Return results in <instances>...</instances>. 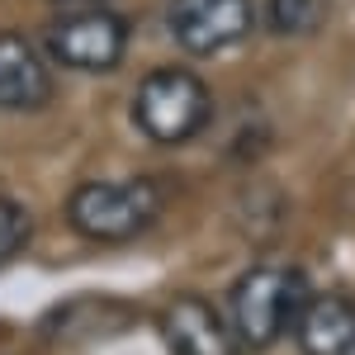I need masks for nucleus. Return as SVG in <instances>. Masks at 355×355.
Masks as SVG:
<instances>
[{
    "label": "nucleus",
    "mask_w": 355,
    "mask_h": 355,
    "mask_svg": "<svg viewBox=\"0 0 355 355\" xmlns=\"http://www.w3.org/2000/svg\"><path fill=\"white\" fill-rule=\"evenodd\" d=\"M327 15L331 0H266L270 33H279V38H313L327 24Z\"/></svg>",
    "instance_id": "obj_9"
},
{
    "label": "nucleus",
    "mask_w": 355,
    "mask_h": 355,
    "mask_svg": "<svg viewBox=\"0 0 355 355\" xmlns=\"http://www.w3.org/2000/svg\"><path fill=\"white\" fill-rule=\"evenodd\" d=\"M166 28L194 57L227 53V48L251 38L256 5L251 0H171L166 5Z\"/></svg>",
    "instance_id": "obj_5"
},
{
    "label": "nucleus",
    "mask_w": 355,
    "mask_h": 355,
    "mask_svg": "<svg viewBox=\"0 0 355 355\" xmlns=\"http://www.w3.org/2000/svg\"><path fill=\"white\" fill-rule=\"evenodd\" d=\"M162 331L175 355H242V341H237L232 322L199 294H180V299L166 303Z\"/></svg>",
    "instance_id": "obj_6"
},
{
    "label": "nucleus",
    "mask_w": 355,
    "mask_h": 355,
    "mask_svg": "<svg viewBox=\"0 0 355 355\" xmlns=\"http://www.w3.org/2000/svg\"><path fill=\"white\" fill-rule=\"evenodd\" d=\"M53 100V67L24 33H0V110L5 114H33Z\"/></svg>",
    "instance_id": "obj_7"
},
{
    "label": "nucleus",
    "mask_w": 355,
    "mask_h": 355,
    "mask_svg": "<svg viewBox=\"0 0 355 355\" xmlns=\"http://www.w3.org/2000/svg\"><path fill=\"white\" fill-rule=\"evenodd\" d=\"M166 194L157 180H85L67 199V223L85 242H133L162 218Z\"/></svg>",
    "instance_id": "obj_2"
},
{
    "label": "nucleus",
    "mask_w": 355,
    "mask_h": 355,
    "mask_svg": "<svg viewBox=\"0 0 355 355\" xmlns=\"http://www.w3.org/2000/svg\"><path fill=\"white\" fill-rule=\"evenodd\" d=\"M28 237H33V218L19 199L0 194V266H10L15 256H24Z\"/></svg>",
    "instance_id": "obj_10"
},
{
    "label": "nucleus",
    "mask_w": 355,
    "mask_h": 355,
    "mask_svg": "<svg viewBox=\"0 0 355 355\" xmlns=\"http://www.w3.org/2000/svg\"><path fill=\"white\" fill-rule=\"evenodd\" d=\"M57 5H71L76 10V5H100V0H57Z\"/></svg>",
    "instance_id": "obj_11"
},
{
    "label": "nucleus",
    "mask_w": 355,
    "mask_h": 355,
    "mask_svg": "<svg viewBox=\"0 0 355 355\" xmlns=\"http://www.w3.org/2000/svg\"><path fill=\"white\" fill-rule=\"evenodd\" d=\"M214 95L185 67H157L133 90V123L162 147H180L209 128Z\"/></svg>",
    "instance_id": "obj_3"
},
{
    "label": "nucleus",
    "mask_w": 355,
    "mask_h": 355,
    "mask_svg": "<svg viewBox=\"0 0 355 355\" xmlns=\"http://www.w3.org/2000/svg\"><path fill=\"white\" fill-rule=\"evenodd\" d=\"M48 53L71 67V71H85V76H105L114 71L123 53H128V24L114 15V10H100V5H76L71 15H62L53 28H48Z\"/></svg>",
    "instance_id": "obj_4"
},
{
    "label": "nucleus",
    "mask_w": 355,
    "mask_h": 355,
    "mask_svg": "<svg viewBox=\"0 0 355 355\" xmlns=\"http://www.w3.org/2000/svg\"><path fill=\"white\" fill-rule=\"evenodd\" d=\"M313 299L308 275L294 266H251L227 294V322L242 351H270L279 336L299 327L303 308Z\"/></svg>",
    "instance_id": "obj_1"
},
{
    "label": "nucleus",
    "mask_w": 355,
    "mask_h": 355,
    "mask_svg": "<svg viewBox=\"0 0 355 355\" xmlns=\"http://www.w3.org/2000/svg\"><path fill=\"white\" fill-rule=\"evenodd\" d=\"M294 336L303 355H355V299L313 294Z\"/></svg>",
    "instance_id": "obj_8"
}]
</instances>
